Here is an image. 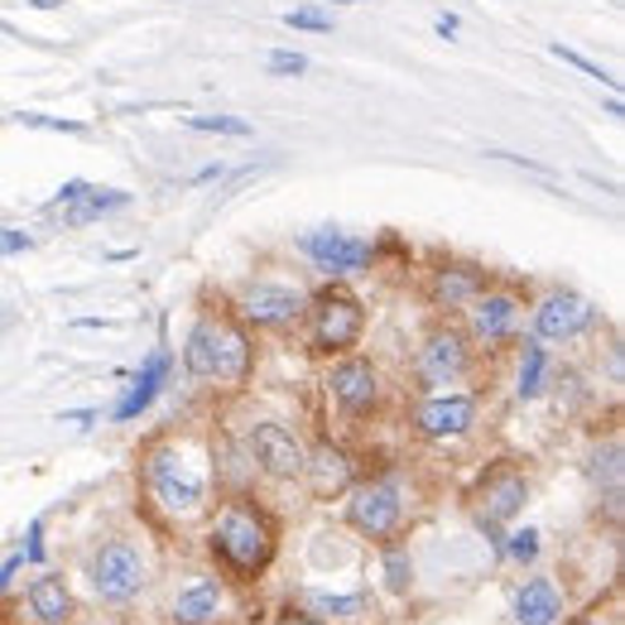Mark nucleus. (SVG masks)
Listing matches in <instances>:
<instances>
[{
  "label": "nucleus",
  "mask_w": 625,
  "mask_h": 625,
  "mask_svg": "<svg viewBox=\"0 0 625 625\" xmlns=\"http://www.w3.org/2000/svg\"><path fill=\"white\" fill-rule=\"evenodd\" d=\"M140 482L154 510H164L179 525H197L212 515V482H217V462L203 438L169 433L154 438L140 457Z\"/></svg>",
  "instance_id": "f257e3e1"
},
{
  "label": "nucleus",
  "mask_w": 625,
  "mask_h": 625,
  "mask_svg": "<svg viewBox=\"0 0 625 625\" xmlns=\"http://www.w3.org/2000/svg\"><path fill=\"white\" fill-rule=\"evenodd\" d=\"M207 553L236 582H260L279 553V520L256 496H231L207 525Z\"/></svg>",
  "instance_id": "f03ea898"
},
{
  "label": "nucleus",
  "mask_w": 625,
  "mask_h": 625,
  "mask_svg": "<svg viewBox=\"0 0 625 625\" xmlns=\"http://www.w3.org/2000/svg\"><path fill=\"white\" fill-rule=\"evenodd\" d=\"M309 317H313V352L347 356V352L362 347L366 303L356 299L347 284H327L323 294H313L309 299Z\"/></svg>",
  "instance_id": "7ed1b4c3"
},
{
  "label": "nucleus",
  "mask_w": 625,
  "mask_h": 625,
  "mask_svg": "<svg viewBox=\"0 0 625 625\" xmlns=\"http://www.w3.org/2000/svg\"><path fill=\"white\" fill-rule=\"evenodd\" d=\"M144 582H150V563H144V553L130 539H106L91 553V588H97L101 602H111V606L136 602L144 592Z\"/></svg>",
  "instance_id": "20e7f679"
},
{
  "label": "nucleus",
  "mask_w": 625,
  "mask_h": 625,
  "mask_svg": "<svg viewBox=\"0 0 625 625\" xmlns=\"http://www.w3.org/2000/svg\"><path fill=\"white\" fill-rule=\"evenodd\" d=\"M476 520H482L486 529H500L510 525L515 515H525L529 505V476L515 467V462H491V467L476 476V486L467 491Z\"/></svg>",
  "instance_id": "39448f33"
},
{
  "label": "nucleus",
  "mask_w": 625,
  "mask_h": 625,
  "mask_svg": "<svg viewBox=\"0 0 625 625\" xmlns=\"http://www.w3.org/2000/svg\"><path fill=\"white\" fill-rule=\"evenodd\" d=\"M347 525L370 543H390L405 525V496L395 482H356L347 491Z\"/></svg>",
  "instance_id": "423d86ee"
},
{
  "label": "nucleus",
  "mask_w": 625,
  "mask_h": 625,
  "mask_svg": "<svg viewBox=\"0 0 625 625\" xmlns=\"http://www.w3.org/2000/svg\"><path fill=\"white\" fill-rule=\"evenodd\" d=\"M462 313H467V342H476L482 352H496L505 342H515V332H520L525 299L515 289H482Z\"/></svg>",
  "instance_id": "0eeeda50"
},
{
  "label": "nucleus",
  "mask_w": 625,
  "mask_h": 625,
  "mask_svg": "<svg viewBox=\"0 0 625 625\" xmlns=\"http://www.w3.org/2000/svg\"><path fill=\"white\" fill-rule=\"evenodd\" d=\"M602 323V309L573 289H553L535 303V337L539 342H578Z\"/></svg>",
  "instance_id": "6e6552de"
},
{
  "label": "nucleus",
  "mask_w": 625,
  "mask_h": 625,
  "mask_svg": "<svg viewBox=\"0 0 625 625\" xmlns=\"http://www.w3.org/2000/svg\"><path fill=\"white\" fill-rule=\"evenodd\" d=\"M299 246L327 279H352V274H362L376 265V246L362 241V236L337 231V226H317V231H309Z\"/></svg>",
  "instance_id": "1a4fd4ad"
},
{
  "label": "nucleus",
  "mask_w": 625,
  "mask_h": 625,
  "mask_svg": "<svg viewBox=\"0 0 625 625\" xmlns=\"http://www.w3.org/2000/svg\"><path fill=\"white\" fill-rule=\"evenodd\" d=\"M472 370V342L457 327H433L419 347V380L423 390H448Z\"/></svg>",
  "instance_id": "9d476101"
},
{
  "label": "nucleus",
  "mask_w": 625,
  "mask_h": 625,
  "mask_svg": "<svg viewBox=\"0 0 625 625\" xmlns=\"http://www.w3.org/2000/svg\"><path fill=\"white\" fill-rule=\"evenodd\" d=\"M419 438H429V443H448V438H462L476 423V395L467 390H433L423 395L414 405V414H409Z\"/></svg>",
  "instance_id": "9b49d317"
},
{
  "label": "nucleus",
  "mask_w": 625,
  "mask_h": 625,
  "mask_svg": "<svg viewBox=\"0 0 625 625\" xmlns=\"http://www.w3.org/2000/svg\"><path fill=\"white\" fill-rule=\"evenodd\" d=\"M250 457H256L260 472L274 476V482H294V476H303L309 448H303V438L289 429V423L260 419V423H250Z\"/></svg>",
  "instance_id": "f8f14e48"
},
{
  "label": "nucleus",
  "mask_w": 625,
  "mask_h": 625,
  "mask_svg": "<svg viewBox=\"0 0 625 625\" xmlns=\"http://www.w3.org/2000/svg\"><path fill=\"white\" fill-rule=\"evenodd\" d=\"M327 395L337 400L342 414H370L380 405V370L370 356H337L327 370Z\"/></svg>",
  "instance_id": "ddd939ff"
},
{
  "label": "nucleus",
  "mask_w": 625,
  "mask_h": 625,
  "mask_svg": "<svg viewBox=\"0 0 625 625\" xmlns=\"http://www.w3.org/2000/svg\"><path fill=\"white\" fill-rule=\"evenodd\" d=\"M236 313H241L246 327H289L309 313V294L294 284H250L241 299H236Z\"/></svg>",
  "instance_id": "4468645a"
},
{
  "label": "nucleus",
  "mask_w": 625,
  "mask_h": 625,
  "mask_svg": "<svg viewBox=\"0 0 625 625\" xmlns=\"http://www.w3.org/2000/svg\"><path fill=\"white\" fill-rule=\"evenodd\" d=\"M482 289H491V270L476 260H443L429 274V303L438 313H462Z\"/></svg>",
  "instance_id": "2eb2a0df"
},
{
  "label": "nucleus",
  "mask_w": 625,
  "mask_h": 625,
  "mask_svg": "<svg viewBox=\"0 0 625 625\" xmlns=\"http://www.w3.org/2000/svg\"><path fill=\"white\" fill-rule=\"evenodd\" d=\"M303 482H309V496L313 500H337L356 486V462L347 448L337 443H317L303 462Z\"/></svg>",
  "instance_id": "dca6fc26"
},
{
  "label": "nucleus",
  "mask_w": 625,
  "mask_h": 625,
  "mask_svg": "<svg viewBox=\"0 0 625 625\" xmlns=\"http://www.w3.org/2000/svg\"><path fill=\"white\" fill-rule=\"evenodd\" d=\"M169 370H174V356H169V347H154L150 352V362L140 366V376L130 380V390H126V400L116 405V423H130V419H140L144 409L154 405V395L164 390V380H169Z\"/></svg>",
  "instance_id": "f3484780"
},
{
  "label": "nucleus",
  "mask_w": 625,
  "mask_h": 625,
  "mask_svg": "<svg viewBox=\"0 0 625 625\" xmlns=\"http://www.w3.org/2000/svg\"><path fill=\"white\" fill-rule=\"evenodd\" d=\"M250 366H256V347H250L246 323L217 317V380L246 385L250 380Z\"/></svg>",
  "instance_id": "a211bd4d"
},
{
  "label": "nucleus",
  "mask_w": 625,
  "mask_h": 625,
  "mask_svg": "<svg viewBox=\"0 0 625 625\" xmlns=\"http://www.w3.org/2000/svg\"><path fill=\"white\" fill-rule=\"evenodd\" d=\"M222 606H226L222 578H193L188 588L174 596V606H169V621H174V625H212V621L222 616Z\"/></svg>",
  "instance_id": "6ab92c4d"
},
{
  "label": "nucleus",
  "mask_w": 625,
  "mask_h": 625,
  "mask_svg": "<svg viewBox=\"0 0 625 625\" xmlns=\"http://www.w3.org/2000/svg\"><path fill=\"white\" fill-rule=\"evenodd\" d=\"M563 621V592L553 578H529L515 596V625H558Z\"/></svg>",
  "instance_id": "aec40b11"
},
{
  "label": "nucleus",
  "mask_w": 625,
  "mask_h": 625,
  "mask_svg": "<svg viewBox=\"0 0 625 625\" xmlns=\"http://www.w3.org/2000/svg\"><path fill=\"white\" fill-rule=\"evenodd\" d=\"M30 611H34L39 625H68L73 611H77L68 582H63L58 573H39V578L30 582Z\"/></svg>",
  "instance_id": "412c9836"
},
{
  "label": "nucleus",
  "mask_w": 625,
  "mask_h": 625,
  "mask_svg": "<svg viewBox=\"0 0 625 625\" xmlns=\"http://www.w3.org/2000/svg\"><path fill=\"white\" fill-rule=\"evenodd\" d=\"M183 370L193 380H217V317L203 313L183 337Z\"/></svg>",
  "instance_id": "4be33fe9"
},
{
  "label": "nucleus",
  "mask_w": 625,
  "mask_h": 625,
  "mask_svg": "<svg viewBox=\"0 0 625 625\" xmlns=\"http://www.w3.org/2000/svg\"><path fill=\"white\" fill-rule=\"evenodd\" d=\"M121 207H130V193H121V188H87L77 203L58 207V212H63V226H87V222H101L106 212H121Z\"/></svg>",
  "instance_id": "5701e85b"
},
{
  "label": "nucleus",
  "mask_w": 625,
  "mask_h": 625,
  "mask_svg": "<svg viewBox=\"0 0 625 625\" xmlns=\"http://www.w3.org/2000/svg\"><path fill=\"white\" fill-rule=\"evenodd\" d=\"M543 376H549V347H543L539 337H525L520 370H515V395H520V400H535L543 390Z\"/></svg>",
  "instance_id": "b1692460"
},
{
  "label": "nucleus",
  "mask_w": 625,
  "mask_h": 625,
  "mask_svg": "<svg viewBox=\"0 0 625 625\" xmlns=\"http://www.w3.org/2000/svg\"><path fill=\"white\" fill-rule=\"evenodd\" d=\"M309 606L317 611V616H337V621H362V616L376 611L370 592H313Z\"/></svg>",
  "instance_id": "393cba45"
},
{
  "label": "nucleus",
  "mask_w": 625,
  "mask_h": 625,
  "mask_svg": "<svg viewBox=\"0 0 625 625\" xmlns=\"http://www.w3.org/2000/svg\"><path fill=\"white\" fill-rule=\"evenodd\" d=\"M385 588H390V592H409V588H414V563H409V549H405V543H385Z\"/></svg>",
  "instance_id": "a878e982"
},
{
  "label": "nucleus",
  "mask_w": 625,
  "mask_h": 625,
  "mask_svg": "<svg viewBox=\"0 0 625 625\" xmlns=\"http://www.w3.org/2000/svg\"><path fill=\"white\" fill-rule=\"evenodd\" d=\"M188 126L207 130V136H236V140L250 136V121H241V116H188Z\"/></svg>",
  "instance_id": "bb28decb"
},
{
  "label": "nucleus",
  "mask_w": 625,
  "mask_h": 625,
  "mask_svg": "<svg viewBox=\"0 0 625 625\" xmlns=\"http://www.w3.org/2000/svg\"><path fill=\"white\" fill-rule=\"evenodd\" d=\"M500 549H505V558H510V563H535L539 558V529H515L510 539H500Z\"/></svg>",
  "instance_id": "cd10ccee"
},
{
  "label": "nucleus",
  "mask_w": 625,
  "mask_h": 625,
  "mask_svg": "<svg viewBox=\"0 0 625 625\" xmlns=\"http://www.w3.org/2000/svg\"><path fill=\"white\" fill-rule=\"evenodd\" d=\"M573 625H625L621 621V592H611L606 602H592Z\"/></svg>",
  "instance_id": "c85d7f7f"
},
{
  "label": "nucleus",
  "mask_w": 625,
  "mask_h": 625,
  "mask_svg": "<svg viewBox=\"0 0 625 625\" xmlns=\"http://www.w3.org/2000/svg\"><path fill=\"white\" fill-rule=\"evenodd\" d=\"M284 24H289V30H309V34H332V15H323V10H309V6L284 10Z\"/></svg>",
  "instance_id": "c756f323"
},
{
  "label": "nucleus",
  "mask_w": 625,
  "mask_h": 625,
  "mask_svg": "<svg viewBox=\"0 0 625 625\" xmlns=\"http://www.w3.org/2000/svg\"><path fill=\"white\" fill-rule=\"evenodd\" d=\"M265 68H270L274 77H303V73H309V58L294 53V49H274L270 58H265Z\"/></svg>",
  "instance_id": "7c9ffc66"
},
{
  "label": "nucleus",
  "mask_w": 625,
  "mask_h": 625,
  "mask_svg": "<svg viewBox=\"0 0 625 625\" xmlns=\"http://www.w3.org/2000/svg\"><path fill=\"white\" fill-rule=\"evenodd\" d=\"M549 53H553V58H563V63H573V68H578V73H588V77H596V83H606V87H616V77H611L606 68H596V63H592V58H582V53H578V49H563V44H549Z\"/></svg>",
  "instance_id": "2f4dec72"
},
{
  "label": "nucleus",
  "mask_w": 625,
  "mask_h": 625,
  "mask_svg": "<svg viewBox=\"0 0 625 625\" xmlns=\"http://www.w3.org/2000/svg\"><path fill=\"white\" fill-rule=\"evenodd\" d=\"M20 126H39V130H63V136H83L87 126H77V121H53V116H39V111H24L20 116Z\"/></svg>",
  "instance_id": "473e14b6"
},
{
  "label": "nucleus",
  "mask_w": 625,
  "mask_h": 625,
  "mask_svg": "<svg viewBox=\"0 0 625 625\" xmlns=\"http://www.w3.org/2000/svg\"><path fill=\"white\" fill-rule=\"evenodd\" d=\"M91 188V183H83V179H73V183H63L58 193H53V203L44 207V212H58V207H68V203H77V197H83Z\"/></svg>",
  "instance_id": "72a5a7b5"
},
{
  "label": "nucleus",
  "mask_w": 625,
  "mask_h": 625,
  "mask_svg": "<svg viewBox=\"0 0 625 625\" xmlns=\"http://www.w3.org/2000/svg\"><path fill=\"white\" fill-rule=\"evenodd\" d=\"M44 558V525H30V543H24V563H39Z\"/></svg>",
  "instance_id": "f704fd0d"
},
{
  "label": "nucleus",
  "mask_w": 625,
  "mask_h": 625,
  "mask_svg": "<svg viewBox=\"0 0 625 625\" xmlns=\"http://www.w3.org/2000/svg\"><path fill=\"white\" fill-rule=\"evenodd\" d=\"M274 625H327V621H317V616H309V611H294V606H289V611H279Z\"/></svg>",
  "instance_id": "c9c22d12"
},
{
  "label": "nucleus",
  "mask_w": 625,
  "mask_h": 625,
  "mask_svg": "<svg viewBox=\"0 0 625 625\" xmlns=\"http://www.w3.org/2000/svg\"><path fill=\"white\" fill-rule=\"evenodd\" d=\"M433 30H438V34H443V39H452V34H457V30H462V20H457V15H448V10H443V15H438V20H433Z\"/></svg>",
  "instance_id": "e433bc0d"
},
{
  "label": "nucleus",
  "mask_w": 625,
  "mask_h": 625,
  "mask_svg": "<svg viewBox=\"0 0 625 625\" xmlns=\"http://www.w3.org/2000/svg\"><path fill=\"white\" fill-rule=\"evenodd\" d=\"M20 568H24V553H20V558H10V563H6V568H0V592H6V588H10V578H15V573H20Z\"/></svg>",
  "instance_id": "4c0bfd02"
},
{
  "label": "nucleus",
  "mask_w": 625,
  "mask_h": 625,
  "mask_svg": "<svg viewBox=\"0 0 625 625\" xmlns=\"http://www.w3.org/2000/svg\"><path fill=\"white\" fill-rule=\"evenodd\" d=\"M226 174V164H207V169H197L193 183H212V179H222Z\"/></svg>",
  "instance_id": "58836bf2"
},
{
  "label": "nucleus",
  "mask_w": 625,
  "mask_h": 625,
  "mask_svg": "<svg viewBox=\"0 0 625 625\" xmlns=\"http://www.w3.org/2000/svg\"><path fill=\"white\" fill-rule=\"evenodd\" d=\"M30 6H34V10H58L63 0H30Z\"/></svg>",
  "instance_id": "ea45409f"
},
{
  "label": "nucleus",
  "mask_w": 625,
  "mask_h": 625,
  "mask_svg": "<svg viewBox=\"0 0 625 625\" xmlns=\"http://www.w3.org/2000/svg\"><path fill=\"white\" fill-rule=\"evenodd\" d=\"M0 34H10V39H15V34H20V30H15V24H10V20H6V15H0Z\"/></svg>",
  "instance_id": "a19ab883"
},
{
  "label": "nucleus",
  "mask_w": 625,
  "mask_h": 625,
  "mask_svg": "<svg viewBox=\"0 0 625 625\" xmlns=\"http://www.w3.org/2000/svg\"><path fill=\"white\" fill-rule=\"evenodd\" d=\"M332 6H362V0H332Z\"/></svg>",
  "instance_id": "79ce46f5"
}]
</instances>
